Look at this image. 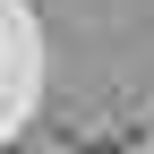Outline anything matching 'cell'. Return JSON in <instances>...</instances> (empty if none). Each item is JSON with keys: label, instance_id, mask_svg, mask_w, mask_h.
<instances>
[]
</instances>
